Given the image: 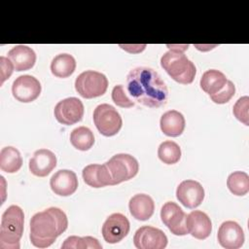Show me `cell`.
<instances>
[{
	"label": "cell",
	"instance_id": "obj_1",
	"mask_svg": "<svg viewBox=\"0 0 249 249\" xmlns=\"http://www.w3.org/2000/svg\"><path fill=\"white\" fill-rule=\"evenodd\" d=\"M126 89L134 101L149 108L161 107L168 98L167 87L159 73L145 66L129 71L126 76Z\"/></svg>",
	"mask_w": 249,
	"mask_h": 249
},
{
	"label": "cell",
	"instance_id": "obj_2",
	"mask_svg": "<svg viewBox=\"0 0 249 249\" xmlns=\"http://www.w3.org/2000/svg\"><path fill=\"white\" fill-rule=\"evenodd\" d=\"M68 219L63 210L50 207L34 214L30 220L29 238L35 247L47 248L66 231Z\"/></svg>",
	"mask_w": 249,
	"mask_h": 249
},
{
	"label": "cell",
	"instance_id": "obj_3",
	"mask_svg": "<svg viewBox=\"0 0 249 249\" xmlns=\"http://www.w3.org/2000/svg\"><path fill=\"white\" fill-rule=\"evenodd\" d=\"M169 51L160 57V65L165 72L177 83L189 85L193 83L196 69L195 64L187 57L184 51L188 45H167Z\"/></svg>",
	"mask_w": 249,
	"mask_h": 249
},
{
	"label": "cell",
	"instance_id": "obj_4",
	"mask_svg": "<svg viewBox=\"0 0 249 249\" xmlns=\"http://www.w3.org/2000/svg\"><path fill=\"white\" fill-rule=\"evenodd\" d=\"M24 213L18 205L9 206L2 214L0 226V248L19 249L23 233Z\"/></svg>",
	"mask_w": 249,
	"mask_h": 249
},
{
	"label": "cell",
	"instance_id": "obj_5",
	"mask_svg": "<svg viewBox=\"0 0 249 249\" xmlns=\"http://www.w3.org/2000/svg\"><path fill=\"white\" fill-rule=\"evenodd\" d=\"M108 88L106 76L100 72L87 70L75 80V89L84 98L90 99L103 95Z\"/></svg>",
	"mask_w": 249,
	"mask_h": 249
},
{
	"label": "cell",
	"instance_id": "obj_6",
	"mask_svg": "<svg viewBox=\"0 0 249 249\" xmlns=\"http://www.w3.org/2000/svg\"><path fill=\"white\" fill-rule=\"evenodd\" d=\"M113 181V185L120 184L133 178L138 170L137 160L128 154H117L105 162Z\"/></svg>",
	"mask_w": 249,
	"mask_h": 249
},
{
	"label": "cell",
	"instance_id": "obj_7",
	"mask_svg": "<svg viewBox=\"0 0 249 249\" xmlns=\"http://www.w3.org/2000/svg\"><path fill=\"white\" fill-rule=\"evenodd\" d=\"M93 122L97 130L104 136L116 135L123 124L119 112L110 104L103 103L95 107Z\"/></svg>",
	"mask_w": 249,
	"mask_h": 249
},
{
	"label": "cell",
	"instance_id": "obj_8",
	"mask_svg": "<svg viewBox=\"0 0 249 249\" xmlns=\"http://www.w3.org/2000/svg\"><path fill=\"white\" fill-rule=\"evenodd\" d=\"M53 114L58 123L71 125L82 120L84 116V104L77 97H68L57 102Z\"/></svg>",
	"mask_w": 249,
	"mask_h": 249
},
{
	"label": "cell",
	"instance_id": "obj_9",
	"mask_svg": "<svg viewBox=\"0 0 249 249\" xmlns=\"http://www.w3.org/2000/svg\"><path fill=\"white\" fill-rule=\"evenodd\" d=\"M130 224L128 219L122 213H113L107 217L102 226V236L107 243L120 242L129 232Z\"/></svg>",
	"mask_w": 249,
	"mask_h": 249
},
{
	"label": "cell",
	"instance_id": "obj_10",
	"mask_svg": "<svg viewBox=\"0 0 249 249\" xmlns=\"http://www.w3.org/2000/svg\"><path fill=\"white\" fill-rule=\"evenodd\" d=\"M133 243L138 249H162L167 245V236L158 228L143 226L135 231Z\"/></svg>",
	"mask_w": 249,
	"mask_h": 249
},
{
	"label": "cell",
	"instance_id": "obj_11",
	"mask_svg": "<svg viewBox=\"0 0 249 249\" xmlns=\"http://www.w3.org/2000/svg\"><path fill=\"white\" fill-rule=\"evenodd\" d=\"M160 219L175 235H185L188 233L186 228V214L182 208L173 201L165 202L160 210Z\"/></svg>",
	"mask_w": 249,
	"mask_h": 249
},
{
	"label": "cell",
	"instance_id": "obj_12",
	"mask_svg": "<svg viewBox=\"0 0 249 249\" xmlns=\"http://www.w3.org/2000/svg\"><path fill=\"white\" fill-rule=\"evenodd\" d=\"M40 82L31 75H21L18 77L12 86L14 97L23 103L32 102L37 99L41 93Z\"/></svg>",
	"mask_w": 249,
	"mask_h": 249
},
{
	"label": "cell",
	"instance_id": "obj_13",
	"mask_svg": "<svg viewBox=\"0 0 249 249\" xmlns=\"http://www.w3.org/2000/svg\"><path fill=\"white\" fill-rule=\"evenodd\" d=\"M176 197L185 207L194 209L203 201L204 189L196 180H184L176 189Z\"/></svg>",
	"mask_w": 249,
	"mask_h": 249
},
{
	"label": "cell",
	"instance_id": "obj_14",
	"mask_svg": "<svg viewBox=\"0 0 249 249\" xmlns=\"http://www.w3.org/2000/svg\"><path fill=\"white\" fill-rule=\"evenodd\" d=\"M217 238L220 245L226 249H238L244 243V231L234 221H226L218 230Z\"/></svg>",
	"mask_w": 249,
	"mask_h": 249
},
{
	"label": "cell",
	"instance_id": "obj_15",
	"mask_svg": "<svg viewBox=\"0 0 249 249\" xmlns=\"http://www.w3.org/2000/svg\"><path fill=\"white\" fill-rule=\"evenodd\" d=\"M186 228L188 233L196 239L207 238L212 231V223L208 215L200 210H193L186 215Z\"/></svg>",
	"mask_w": 249,
	"mask_h": 249
},
{
	"label": "cell",
	"instance_id": "obj_16",
	"mask_svg": "<svg viewBox=\"0 0 249 249\" xmlns=\"http://www.w3.org/2000/svg\"><path fill=\"white\" fill-rule=\"evenodd\" d=\"M50 186L55 195L68 196L76 192L78 188V178L74 171L60 169L52 176Z\"/></svg>",
	"mask_w": 249,
	"mask_h": 249
},
{
	"label": "cell",
	"instance_id": "obj_17",
	"mask_svg": "<svg viewBox=\"0 0 249 249\" xmlns=\"http://www.w3.org/2000/svg\"><path fill=\"white\" fill-rule=\"evenodd\" d=\"M56 166V157L49 149H39L34 152L29 160L30 172L38 177H46Z\"/></svg>",
	"mask_w": 249,
	"mask_h": 249
},
{
	"label": "cell",
	"instance_id": "obj_18",
	"mask_svg": "<svg viewBox=\"0 0 249 249\" xmlns=\"http://www.w3.org/2000/svg\"><path fill=\"white\" fill-rule=\"evenodd\" d=\"M84 182L92 188L113 186L111 174L106 164H89L82 171Z\"/></svg>",
	"mask_w": 249,
	"mask_h": 249
},
{
	"label": "cell",
	"instance_id": "obj_19",
	"mask_svg": "<svg viewBox=\"0 0 249 249\" xmlns=\"http://www.w3.org/2000/svg\"><path fill=\"white\" fill-rule=\"evenodd\" d=\"M8 58L12 61L16 71H26L34 66L36 53L28 46L17 45L8 52Z\"/></svg>",
	"mask_w": 249,
	"mask_h": 249
},
{
	"label": "cell",
	"instance_id": "obj_20",
	"mask_svg": "<svg viewBox=\"0 0 249 249\" xmlns=\"http://www.w3.org/2000/svg\"><path fill=\"white\" fill-rule=\"evenodd\" d=\"M128 208L133 218L139 221H147L154 214L155 203L150 196L137 194L129 199Z\"/></svg>",
	"mask_w": 249,
	"mask_h": 249
},
{
	"label": "cell",
	"instance_id": "obj_21",
	"mask_svg": "<svg viewBox=\"0 0 249 249\" xmlns=\"http://www.w3.org/2000/svg\"><path fill=\"white\" fill-rule=\"evenodd\" d=\"M161 131L170 137H177L181 135L185 129L186 121L184 116L176 111L169 110L162 114L160 121Z\"/></svg>",
	"mask_w": 249,
	"mask_h": 249
},
{
	"label": "cell",
	"instance_id": "obj_22",
	"mask_svg": "<svg viewBox=\"0 0 249 249\" xmlns=\"http://www.w3.org/2000/svg\"><path fill=\"white\" fill-rule=\"evenodd\" d=\"M228 79L224 73L216 69L205 71L200 78V88L202 90L210 95L220 91L226 85Z\"/></svg>",
	"mask_w": 249,
	"mask_h": 249
},
{
	"label": "cell",
	"instance_id": "obj_23",
	"mask_svg": "<svg viewBox=\"0 0 249 249\" xmlns=\"http://www.w3.org/2000/svg\"><path fill=\"white\" fill-rule=\"evenodd\" d=\"M76 69V60L69 53H59L53 57L51 63V71L57 78H67Z\"/></svg>",
	"mask_w": 249,
	"mask_h": 249
},
{
	"label": "cell",
	"instance_id": "obj_24",
	"mask_svg": "<svg viewBox=\"0 0 249 249\" xmlns=\"http://www.w3.org/2000/svg\"><path fill=\"white\" fill-rule=\"evenodd\" d=\"M22 158L19 151L12 146L2 148L0 152V168L7 173H15L20 169Z\"/></svg>",
	"mask_w": 249,
	"mask_h": 249
},
{
	"label": "cell",
	"instance_id": "obj_25",
	"mask_svg": "<svg viewBox=\"0 0 249 249\" xmlns=\"http://www.w3.org/2000/svg\"><path fill=\"white\" fill-rule=\"evenodd\" d=\"M70 142L77 150L88 151L94 144V136L89 127L79 126L71 131Z\"/></svg>",
	"mask_w": 249,
	"mask_h": 249
},
{
	"label": "cell",
	"instance_id": "obj_26",
	"mask_svg": "<svg viewBox=\"0 0 249 249\" xmlns=\"http://www.w3.org/2000/svg\"><path fill=\"white\" fill-rule=\"evenodd\" d=\"M227 186L233 195L245 196L249 192V176L244 171H234L229 175Z\"/></svg>",
	"mask_w": 249,
	"mask_h": 249
},
{
	"label": "cell",
	"instance_id": "obj_27",
	"mask_svg": "<svg viewBox=\"0 0 249 249\" xmlns=\"http://www.w3.org/2000/svg\"><path fill=\"white\" fill-rule=\"evenodd\" d=\"M158 156L163 163L174 164L181 159V148L176 142L166 140L159 146Z\"/></svg>",
	"mask_w": 249,
	"mask_h": 249
},
{
	"label": "cell",
	"instance_id": "obj_28",
	"mask_svg": "<svg viewBox=\"0 0 249 249\" xmlns=\"http://www.w3.org/2000/svg\"><path fill=\"white\" fill-rule=\"evenodd\" d=\"M61 248H74V249H86V248H93V249H101L102 245L99 241L92 236H76L72 235L67 237L63 243L61 244Z\"/></svg>",
	"mask_w": 249,
	"mask_h": 249
},
{
	"label": "cell",
	"instance_id": "obj_29",
	"mask_svg": "<svg viewBox=\"0 0 249 249\" xmlns=\"http://www.w3.org/2000/svg\"><path fill=\"white\" fill-rule=\"evenodd\" d=\"M248 108H249V98L248 96H242L235 102L232 109V113L235 116V118L241 123H243L245 125L249 124Z\"/></svg>",
	"mask_w": 249,
	"mask_h": 249
},
{
	"label": "cell",
	"instance_id": "obj_30",
	"mask_svg": "<svg viewBox=\"0 0 249 249\" xmlns=\"http://www.w3.org/2000/svg\"><path fill=\"white\" fill-rule=\"evenodd\" d=\"M234 93H235V86L231 81L228 80L224 88L217 93L210 95V98L212 99L213 102L217 104H225L231 99Z\"/></svg>",
	"mask_w": 249,
	"mask_h": 249
},
{
	"label": "cell",
	"instance_id": "obj_31",
	"mask_svg": "<svg viewBox=\"0 0 249 249\" xmlns=\"http://www.w3.org/2000/svg\"><path fill=\"white\" fill-rule=\"evenodd\" d=\"M112 100L117 106L122 108H130L134 106V101L128 98L123 85H117L113 88Z\"/></svg>",
	"mask_w": 249,
	"mask_h": 249
},
{
	"label": "cell",
	"instance_id": "obj_32",
	"mask_svg": "<svg viewBox=\"0 0 249 249\" xmlns=\"http://www.w3.org/2000/svg\"><path fill=\"white\" fill-rule=\"evenodd\" d=\"M14 65L12 61L5 56H0V73H1V81L0 85H3V83L10 78L14 71Z\"/></svg>",
	"mask_w": 249,
	"mask_h": 249
}]
</instances>
